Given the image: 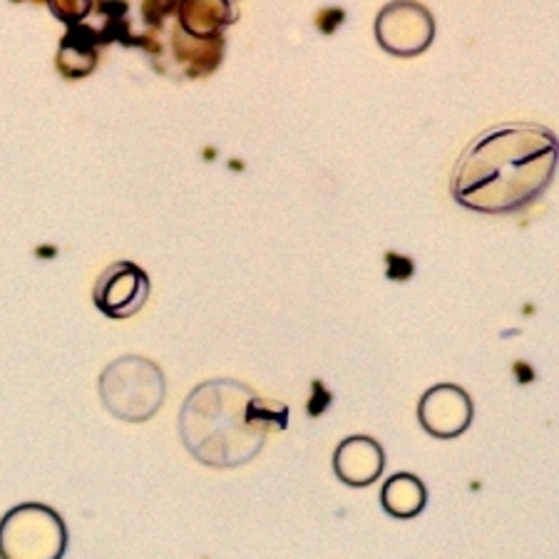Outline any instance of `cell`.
<instances>
[{"mask_svg": "<svg viewBox=\"0 0 559 559\" xmlns=\"http://www.w3.org/2000/svg\"><path fill=\"white\" fill-rule=\"evenodd\" d=\"M559 142L537 124H502L480 134L455 165L453 197L483 214L518 212L552 185Z\"/></svg>", "mask_w": 559, "mask_h": 559, "instance_id": "cell-1", "label": "cell"}, {"mask_svg": "<svg viewBox=\"0 0 559 559\" xmlns=\"http://www.w3.org/2000/svg\"><path fill=\"white\" fill-rule=\"evenodd\" d=\"M286 420L284 403L264 401L249 385L219 378L187 395L179 413V436L200 463L239 467L254 460L269 430L286 428Z\"/></svg>", "mask_w": 559, "mask_h": 559, "instance_id": "cell-2", "label": "cell"}, {"mask_svg": "<svg viewBox=\"0 0 559 559\" xmlns=\"http://www.w3.org/2000/svg\"><path fill=\"white\" fill-rule=\"evenodd\" d=\"M97 388H100L105 408L124 423L150 420L162 408L167 395L162 368L142 356H122L112 360L103 371Z\"/></svg>", "mask_w": 559, "mask_h": 559, "instance_id": "cell-3", "label": "cell"}, {"mask_svg": "<svg viewBox=\"0 0 559 559\" xmlns=\"http://www.w3.org/2000/svg\"><path fill=\"white\" fill-rule=\"evenodd\" d=\"M68 527L56 510L23 502L0 520V559H62Z\"/></svg>", "mask_w": 559, "mask_h": 559, "instance_id": "cell-4", "label": "cell"}, {"mask_svg": "<svg viewBox=\"0 0 559 559\" xmlns=\"http://www.w3.org/2000/svg\"><path fill=\"white\" fill-rule=\"evenodd\" d=\"M376 38L391 56H420L436 38V21L428 8L420 3H388L378 13Z\"/></svg>", "mask_w": 559, "mask_h": 559, "instance_id": "cell-5", "label": "cell"}, {"mask_svg": "<svg viewBox=\"0 0 559 559\" xmlns=\"http://www.w3.org/2000/svg\"><path fill=\"white\" fill-rule=\"evenodd\" d=\"M473 401L455 383H440L426 391L418 403V420L432 438L453 440L471 428Z\"/></svg>", "mask_w": 559, "mask_h": 559, "instance_id": "cell-6", "label": "cell"}, {"mask_svg": "<svg viewBox=\"0 0 559 559\" xmlns=\"http://www.w3.org/2000/svg\"><path fill=\"white\" fill-rule=\"evenodd\" d=\"M150 299V278L132 261H117L95 284V306L110 319H128Z\"/></svg>", "mask_w": 559, "mask_h": 559, "instance_id": "cell-7", "label": "cell"}, {"mask_svg": "<svg viewBox=\"0 0 559 559\" xmlns=\"http://www.w3.org/2000/svg\"><path fill=\"white\" fill-rule=\"evenodd\" d=\"M385 453L368 436H350L333 453V471L348 488H368L383 475Z\"/></svg>", "mask_w": 559, "mask_h": 559, "instance_id": "cell-8", "label": "cell"}, {"mask_svg": "<svg viewBox=\"0 0 559 559\" xmlns=\"http://www.w3.org/2000/svg\"><path fill=\"white\" fill-rule=\"evenodd\" d=\"M179 28L197 40L219 38V33L234 21V8L227 0H185L175 3Z\"/></svg>", "mask_w": 559, "mask_h": 559, "instance_id": "cell-9", "label": "cell"}, {"mask_svg": "<svg viewBox=\"0 0 559 559\" xmlns=\"http://www.w3.org/2000/svg\"><path fill=\"white\" fill-rule=\"evenodd\" d=\"M381 504L388 515L395 520L418 518L428 504V490L420 477L411 473H395L383 485Z\"/></svg>", "mask_w": 559, "mask_h": 559, "instance_id": "cell-10", "label": "cell"}, {"mask_svg": "<svg viewBox=\"0 0 559 559\" xmlns=\"http://www.w3.org/2000/svg\"><path fill=\"white\" fill-rule=\"evenodd\" d=\"M388 278H395V282H405L413 274V261L399 257V254H388Z\"/></svg>", "mask_w": 559, "mask_h": 559, "instance_id": "cell-11", "label": "cell"}]
</instances>
